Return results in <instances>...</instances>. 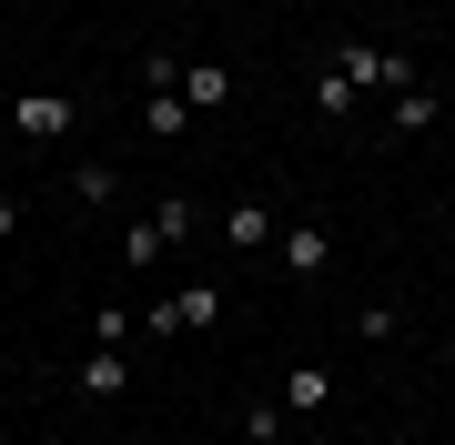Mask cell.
Instances as JSON below:
<instances>
[{
    "mask_svg": "<svg viewBox=\"0 0 455 445\" xmlns=\"http://www.w3.org/2000/svg\"><path fill=\"white\" fill-rule=\"evenodd\" d=\"M11 122H20L31 142H61L82 112H71V91H20V101H11Z\"/></svg>",
    "mask_w": 455,
    "mask_h": 445,
    "instance_id": "cell-3",
    "label": "cell"
},
{
    "mask_svg": "<svg viewBox=\"0 0 455 445\" xmlns=\"http://www.w3.org/2000/svg\"><path fill=\"white\" fill-rule=\"evenodd\" d=\"M71 193H82V203H112L122 172H112V163H82V172H71Z\"/></svg>",
    "mask_w": 455,
    "mask_h": 445,
    "instance_id": "cell-15",
    "label": "cell"
},
{
    "mask_svg": "<svg viewBox=\"0 0 455 445\" xmlns=\"http://www.w3.org/2000/svg\"><path fill=\"white\" fill-rule=\"evenodd\" d=\"M274 243H283V264L304 274V283H314V274H334V233H324V223H283Z\"/></svg>",
    "mask_w": 455,
    "mask_h": 445,
    "instance_id": "cell-4",
    "label": "cell"
},
{
    "mask_svg": "<svg viewBox=\"0 0 455 445\" xmlns=\"http://www.w3.org/2000/svg\"><path fill=\"white\" fill-rule=\"evenodd\" d=\"M324 405H334V375H324V364H293V375H283V415H304V425H314Z\"/></svg>",
    "mask_w": 455,
    "mask_h": 445,
    "instance_id": "cell-6",
    "label": "cell"
},
{
    "mask_svg": "<svg viewBox=\"0 0 455 445\" xmlns=\"http://www.w3.org/2000/svg\"><path fill=\"white\" fill-rule=\"evenodd\" d=\"M212 324H223V294L212 283H182V294L152 304V334H212Z\"/></svg>",
    "mask_w": 455,
    "mask_h": 445,
    "instance_id": "cell-2",
    "label": "cell"
},
{
    "mask_svg": "<svg viewBox=\"0 0 455 445\" xmlns=\"http://www.w3.org/2000/svg\"><path fill=\"white\" fill-rule=\"evenodd\" d=\"M122 385H132V364H122L112 345H92V354H82V375H71V395H92V405H101V395H122Z\"/></svg>",
    "mask_w": 455,
    "mask_h": 445,
    "instance_id": "cell-7",
    "label": "cell"
},
{
    "mask_svg": "<svg viewBox=\"0 0 455 445\" xmlns=\"http://www.w3.org/2000/svg\"><path fill=\"white\" fill-rule=\"evenodd\" d=\"M334 71H344L355 91H405V82H415L405 51H374V41H344V51H334Z\"/></svg>",
    "mask_w": 455,
    "mask_h": 445,
    "instance_id": "cell-1",
    "label": "cell"
},
{
    "mask_svg": "<svg viewBox=\"0 0 455 445\" xmlns=\"http://www.w3.org/2000/svg\"><path fill=\"white\" fill-rule=\"evenodd\" d=\"M182 122H193L182 91H152V101H142V132H152V142H182Z\"/></svg>",
    "mask_w": 455,
    "mask_h": 445,
    "instance_id": "cell-10",
    "label": "cell"
},
{
    "mask_svg": "<svg viewBox=\"0 0 455 445\" xmlns=\"http://www.w3.org/2000/svg\"><path fill=\"white\" fill-rule=\"evenodd\" d=\"M355 101H364V91H355V82H344V71H334V61H324V71H314V112H324V122H355Z\"/></svg>",
    "mask_w": 455,
    "mask_h": 445,
    "instance_id": "cell-11",
    "label": "cell"
},
{
    "mask_svg": "<svg viewBox=\"0 0 455 445\" xmlns=\"http://www.w3.org/2000/svg\"><path fill=\"white\" fill-rule=\"evenodd\" d=\"M182 101H193V112H223V101H233V71L223 61H182Z\"/></svg>",
    "mask_w": 455,
    "mask_h": 445,
    "instance_id": "cell-8",
    "label": "cell"
},
{
    "mask_svg": "<svg viewBox=\"0 0 455 445\" xmlns=\"http://www.w3.org/2000/svg\"><path fill=\"white\" fill-rule=\"evenodd\" d=\"M435 122H445V91H435V82H425V71H415V82L395 91V132L415 142V132H435Z\"/></svg>",
    "mask_w": 455,
    "mask_h": 445,
    "instance_id": "cell-5",
    "label": "cell"
},
{
    "mask_svg": "<svg viewBox=\"0 0 455 445\" xmlns=\"http://www.w3.org/2000/svg\"><path fill=\"white\" fill-rule=\"evenodd\" d=\"M92 345H112V354L132 345V304H101V314H92Z\"/></svg>",
    "mask_w": 455,
    "mask_h": 445,
    "instance_id": "cell-14",
    "label": "cell"
},
{
    "mask_svg": "<svg viewBox=\"0 0 455 445\" xmlns=\"http://www.w3.org/2000/svg\"><path fill=\"white\" fill-rule=\"evenodd\" d=\"M274 233H283V223L263 213V203H233V213H223V243H233V253H263Z\"/></svg>",
    "mask_w": 455,
    "mask_h": 445,
    "instance_id": "cell-9",
    "label": "cell"
},
{
    "mask_svg": "<svg viewBox=\"0 0 455 445\" xmlns=\"http://www.w3.org/2000/svg\"><path fill=\"white\" fill-rule=\"evenodd\" d=\"M152 233H163V243H193V233H203V203H152Z\"/></svg>",
    "mask_w": 455,
    "mask_h": 445,
    "instance_id": "cell-12",
    "label": "cell"
},
{
    "mask_svg": "<svg viewBox=\"0 0 455 445\" xmlns=\"http://www.w3.org/2000/svg\"><path fill=\"white\" fill-rule=\"evenodd\" d=\"M11 233H20V203H11V193H0V243H11Z\"/></svg>",
    "mask_w": 455,
    "mask_h": 445,
    "instance_id": "cell-16",
    "label": "cell"
},
{
    "mask_svg": "<svg viewBox=\"0 0 455 445\" xmlns=\"http://www.w3.org/2000/svg\"><path fill=\"white\" fill-rule=\"evenodd\" d=\"M304 445H324V435H304Z\"/></svg>",
    "mask_w": 455,
    "mask_h": 445,
    "instance_id": "cell-17",
    "label": "cell"
},
{
    "mask_svg": "<svg viewBox=\"0 0 455 445\" xmlns=\"http://www.w3.org/2000/svg\"><path fill=\"white\" fill-rule=\"evenodd\" d=\"M243 435H253V445H283V395H253V405H243Z\"/></svg>",
    "mask_w": 455,
    "mask_h": 445,
    "instance_id": "cell-13",
    "label": "cell"
}]
</instances>
